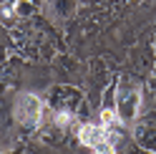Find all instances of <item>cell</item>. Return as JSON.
<instances>
[{
	"label": "cell",
	"mask_w": 156,
	"mask_h": 154,
	"mask_svg": "<svg viewBox=\"0 0 156 154\" xmlns=\"http://www.w3.org/2000/svg\"><path fill=\"white\" fill-rule=\"evenodd\" d=\"M141 104V89L131 79H121L116 86V116L123 124H131Z\"/></svg>",
	"instance_id": "6da1fadb"
},
{
	"label": "cell",
	"mask_w": 156,
	"mask_h": 154,
	"mask_svg": "<svg viewBox=\"0 0 156 154\" xmlns=\"http://www.w3.org/2000/svg\"><path fill=\"white\" fill-rule=\"evenodd\" d=\"M15 119L28 129L38 127L43 119V101L33 94H20L15 101Z\"/></svg>",
	"instance_id": "7a4b0ae2"
},
{
	"label": "cell",
	"mask_w": 156,
	"mask_h": 154,
	"mask_svg": "<svg viewBox=\"0 0 156 154\" xmlns=\"http://www.w3.org/2000/svg\"><path fill=\"white\" fill-rule=\"evenodd\" d=\"M78 139H81V144L91 147L93 152L111 141V139H108V131H106L103 127H96V124H83V127L78 129Z\"/></svg>",
	"instance_id": "3957f363"
},
{
	"label": "cell",
	"mask_w": 156,
	"mask_h": 154,
	"mask_svg": "<svg viewBox=\"0 0 156 154\" xmlns=\"http://www.w3.org/2000/svg\"><path fill=\"white\" fill-rule=\"evenodd\" d=\"M55 121L61 124V127H68V124H71V114H66V111H58V114H55Z\"/></svg>",
	"instance_id": "277c9868"
},
{
	"label": "cell",
	"mask_w": 156,
	"mask_h": 154,
	"mask_svg": "<svg viewBox=\"0 0 156 154\" xmlns=\"http://www.w3.org/2000/svg\"><path fill=\"white\" fill-rule=\"evenodd\" d=\"M93 154H116V149H113V144L108 141V144H103V147H98Z\"/></svg>",
	"instance_id": "5b68a950"
}]
</instances>
